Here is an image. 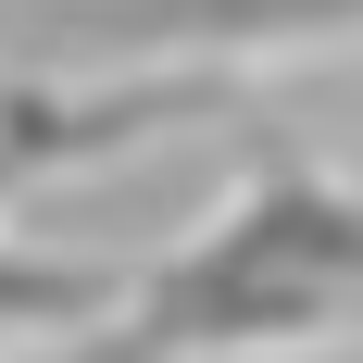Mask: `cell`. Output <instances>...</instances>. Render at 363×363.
<instances>
[{
	"instance_id": "1",
	"label": "cell",
	"mask_w": 363,
	"mask_h": 363,
	"mask_svg": "<svg viewBox=\"0 0 363 363\" xmlns=\"http://www.w3.org/2000/svg\"><path fill=\"white\" fill-rule=\"evenodd\" d=\"M138 363H276L363 326V176L251 163L188 251H163L113 301Z\"/></svg>"
},
{
	"instance_id": "2",
	"label": "cell",
	"mask_w": 363,
	"mask_h": 363,
	"mask_svg": "<svg viewBox=\"0 0 363 363\" xmlns=\"http://www.w3.org/2000/svg\"><path fill=\"white\" fill-rule=\"evenodd\" d=\"M26 26L138 50V63H263V50H363V0H13Z\"/></svg>"
},
{
	"instance_id": "3",
	"label": "cell",
	"mask_w": 363,
	"mask_h": 363,
	"mask_svg": "<svg viewBox=\"0 0 363 363\" xmlns=\"http://www.w3.org/2000/svg\"><path fill=\"white\" fill-rule=\"evenodd\" d=\"M213 101L201 75H138V88H13L0 101V201L38 176H75V163H113V150L163 138Z\"/></svg>"
},
{
	"instance_id": "4",
	"label": "cell",
	"mask_w": 363,
	"mask_h": 363,
	"mask_svg": "<svg viewBox=\"0 0 363 363\" xmlns=\"http://www.w3.org/2000/svg\"><path fill=\"white\" fill-rule=\"evenodd\" d=\"M125 289H138V276H113V263H63V251H13V238H0V351H38V338L101 326Z\"/></svg>"
}]
</instances>
